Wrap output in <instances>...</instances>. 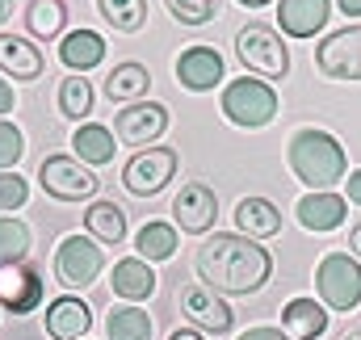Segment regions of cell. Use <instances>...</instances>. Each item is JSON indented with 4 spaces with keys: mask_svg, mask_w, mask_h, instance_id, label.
<instances>
[{
    "mask_svg": "<svg viewBox=\"0 0 361 340\" xmlns=\"http://www.w3.org/2000/svg\"><path fill=\"white\" fill-rule=\"evenodd\" d=\"M193 269L202 277V286H210L214 294H257L273 273V256L265 244L248 240V236H231V231H214L197 256Z\"/></svg>",
    "mask_w": 361,
    "mask_h": 340,
    "instance_id": "obj_1",
    "label": "cell"
},
{
    "mask_svg": "<svg viewBox=\"0 0 361 340\" xmlns=\"http://www.w3.org/2000/svg\"><path fill=\"white\" fill-rule=\"evenodd\" d=\"M286 160L290 172L311 189V193H328L332 185H341L349 176V156L341 147L336 135L319 130V126H302L290 135V147H286Z\"/></svg>",
    "mask_w": 361,
    "mask_h": 340,
    "instance_id": "obj_2",
    "label": "cell"
},
{
    "mask_svg": "<svg viewBox=\"0 0 361 340\" xmlns=\"http://www.w3.org/2000/svg\"><path fill=\"white\" fill-rule=\"evenodd\" d=\"M223 114H227V122H235L244 130H261L277 118V92L269 88V80L240 76L223 88Z\"/></svg>",
    "mask_w": 361,
    "mask_h": 340,
    "instance_id": "obj_3",
    "label": "cell"
},
{
    "mask_svg": "<svg viewBox=\"0 0 361 340\" xmlns=\"http://www.w3.org/2000/svg\"><path fill=\"white\" fill-rule=\"evenodd\" d=\"M315 290L328 311H353L361 303V260L349 253H328L315 265Z\"/></svg>",
    "mask_w": 361,
    "mask_h": 340,
    "instance_id": "obj_4",
    "label": "cell"
},
{
    "mask_svg": "<svg viewBox=\"0 0 361 340\" xmlns=\"http://www.w3.org/2000/svg\"><path fill=\"white\" fill-rule=\"evenodd\" d=\"M235 55L252 76H265V80H281L290 72V51H286L281 34L269 25H244L235 34Z\"/></svg>",
    "mask_w": 361,
    "mask_h": 340,
    "instance_id": "obj_5",
    "label": "cell"
},
{
    "mask_svg": "<svg viewBox=\"0 0 361 340\" xmlns=\"http://www.w3.org/2000/svg\"><path fill=\"white\" fill-rule=\"evenodd\" d=\"M38 185L55 198V202H85L97 193V176L89 164H80L76 156H47L38 164Z\"/></svg>",
    "mask_w": 361,
    "mask_h": 340,
    "instance_id": "obj_6",
    "label": "cell"
},
{
    "mask_svg": "<svg viewBox=\"0 0 361 340\" xmlns=\"http://www.w3.org/2000/svg\"><path fill=\"white\" fill-rule=\"evenodd\" d=\"M177 147H143L126 169H122V185L135 193V198H152L160 193L173 176H177Z\"/></svg>",
    "mask_w": 361,
    "mask_h": 340,
    "instance_id": "obj_7",
    "label": "cell"
},
{
    "mask_svg": "<svg viewBox=\"0 0 361 340\" xmlns=\"http://www.w3.org/2000/svg\"><path fill=\"white\" fill-rule=\"evenodd\" d=\"M105 269V253L101 244H92L89 236H63L55 248V277L63 286H89Z\"/></svg>",
    "mask_w": 361,
    "mask_h": 340,
    "instance_id": "obj_8",
    "label": "cell"
},
{
    "mask_svg": "<svg viewBox=\"0 0 361 340\" xmlns=\"http://www.w3.org/2000/svg\"><path fill=\"white\" fill-rule=\"evenodd\" d=\"M169 130V105L160 101H135L126 109H118L114 118V139L126 147H147Z\"/></svg>",
    "mask_w": 361,
    "mask_h": 340,
    "instance_id": "obj_9",
    "label": "cell"
},
{
    "mask_svg": "<svg viewBox=\"0 0 361 340\" xmlns=\"http://www.w3.org/2000/svg\"><path fill=\"white\" fill-rule=\"evenodd\" d=\"M315 68L328 80H361V25L328 34L315 47Z\"/></svg>",
    "mask_w": 361,
    "mask_h": 340,
    "instance_id": "obj_10",
    "label": "cell"
},
{
    "mask_svg": "<svg viewBox=\"0 0 361 340\" xmlns=\"http://www.w3.org/2000/svg\"><path fill=\"white\" fill-rule=\"evenodd\" d=\"M177 307L202 328V332H214V336H227L231 324H235L231 307H227L210 286H202V281H185V286H177Z\"/></svg>",
    "mask_w": 361,
    "mask_h": 340,
    "instance_id": "obj_11",
    "label": "cell"
},
{
    "mask_svg": "<svg viewBox=\"0 0 361 340\" xmlns=\"http://www.w3.org/2000/svg\"><path fill=\"white\" fill-rule=\"evenodd\" d=\"M214 214H219V198L202 181H189L173 198V223H177L180 231H189V236H206L214 227Z\"/></svg>",
    "mask_w": 361,
    "mask_h": 340,
    "instance_id": "obj_12",
    "label": "cell"
},
{
    "mask_svg": "<svg viewBox=\"0 0 361 340\" xmlns=\"http://www.w3.org/2000/svg\"><path fill=\"white\" fill-rule=\"evenodd\" d=\"M0 303L13 315H30L42 303V273L34 265H13L0 269Z\"/></svg>",
    "mask_w": 361,
    "mask_h": 340,
    "instance_id": "obj_13",
    "label": "cell"
},
{
    "mask_svg": "<svg viewBox=\"0 0 361 340\" xmlns=\"http://www.w3.org/2000/svg\"><path fill=\"white\" fill-rule=\"evenodd\" d=\"M223 76H227V68H223V55L214 51V47H189V51H180L177 59V80L189 92H210V88L223 85Z\"/></svg>",
    "mask_w": 361,
    "mask_h": 340,
    "instance_id": "obj_14",
    "label": "cell"
},
{
    "mask_svg": "<svg viewBox=\"0 0 361 340\" xmlns=\"http://www.w3.org/2000/svg\"><path fill=\"white\" fill-rule=\"evenodd\" d=\"M92 328V307L76 294H59L47 307V336L51 340H85Z\"/></svg>",
    "mask_w": 361,
    "mask_h": 340,
    "instance_id": "obj_15",
    "label": "cell"
},
{
    "mask_svg": "<svg viewBox=\"0 0 361 340\" xmlns=\"http://www.w3.org/2000/svg\"><path fill=\"white\" fill-rule=\"evenodd\" d=\"M332 4L328 0H281L277 4V25L286 38H315L328 25Z\"/></svg>",
    "mask_w": 361,
    "mask_h": 340,
    "instance_id": "obj_16",
    "label": "cell"
},
{
    "mask_svg": "<svg viewBox=\"0 0 361 340\" xmlns=\"http://www.w3.org/2000/svg\"><path fill=\"white\" fill-rule=\"evenodd\" d=\"M294 214H298V223L307 231H336L345 223V214H349V202L341 193H332V189L328 193H302Z\"/></svg>",
    "mask_w": 361,
    "mask_h": 340,
    "instance_id": "obj_17",
    "label": "cell"
},
{
    "mask_svg": "<svg viewBox=\"0 0 361 340\" xmlns=\"http://www.w3.org/2000/svg\"><path fill=\"white\" fill-rule=\"evenodd\" d=\"M0 72L13 80H38L47 72L42 51L21 34H0Z\"/></svg>",
    "mask_w": 361,
    "mask_h": 340,
    "instance_id": "obj_18",
    "label": "cell"
},
{
    "mask_svg": "<svg viewBox=\"0 0 361 340\" xmlns=\"http://www.w3.org/2000/svg\"><path fill=\"white\" fill-rule=\"evenodd\" d=\"M281 332L290 340H319L328 332V307L315 298H290L281 307Z\"/></svg>",
    "mask_w": 361,
    "mask_h": 340,
    "instance_id": "obj_19",
    "label": "cell"
},
{
    "mask_svg": "<svg viewBox=\"0 0 361 340\" xmlns=\"http://www.w3.org/2000/svg\"><path fill=\"white\" fill-rule=\"evenodd\" d=\"M101 59H105V38L97 30H72V34H63V42H59V63L63 68H72L76 76H85Z\"/></svg>",
    "mask_w": 361,
    "mask_h": 340,
    "instance_id": "obj_20",
    "label": "cell"
},
{
    "mask_svg": "<svg viewBox=\"0 0 361 340\" xmlns=\"http://www.w3.org/2000/svg\"><path fill=\"white\" fill-rule=\"evenodd\" d=\"M114 294L126 298V303H139V298H152L156 294V269L143 260V256H126L114 265Z\"/></svg>",
    "mask_w": 361,
    "mask_h": 340,
    "instance_id": "obj_21",
    "label": "cell"
},
{
    "mask_svg": "<svg viewBox=\"0 0 361 340\" xmlns=\"http://www.w3.org/2000/svg\"><path fill=\"white\" fill-rule=\"evenodd\" d=\"M235 227L248 240H273L281 231V210L273 206L269 198H244L235 206Z\"/></svg>",
    "mask_w": 361,
    "mask_h": 340,
    "instance_id": "obj_22",
    "label": "cell"
},
{
    "mask_svg": "<svg viewBox=\"0 0 361 340\" xmlns=\"http://www.w3.org/2000/svg\"><path fill=\"white\" fill-rule=\"evenodd\" d=\"M114 130L109 126H101V122H85V126H76V135H72V152H76V160L80 164H89V169H101V164H109L114 160Z\"/></svg>",
    "mask_w": 361,
    "mask_h": 340,
    "instance_id": "obj_23",
    "label": "cell"
},
{
    "mask_svg": "<svg viewBox=\"0 0 361 340\" xmlns=\"http://www.w3.org/2000/svg\"><path fill=\"white\" fill-rule=\"evenodd\" d=\"M85 231L97 244H122L126 240V210L118 202H92L85 210Z\"/></svg>",
    "mask_w": 361,
    "mask_h": 340,
    "instance_id": "obj_24",
    "label": "cell"
},
{
    "mask_svg": "<svg viewBox=\"0 0 361 340\" xmlns=\"http://www.w3.org/2000/svg\"><path fill=\"white\" fill-rule=\"evenodd\" d=\"M147 88H152V72H147L143 63H114V72L105 76V97H109V101L135 105Z\"/></svg>",
    "mask_w": 361,
    "mask_h": 340,
    "instance_id": "obj_25",
    "label": "cell"
},
{
    "mask_svg": "<svg viewBox=\"0 0 361 340\" xmlns=\"http://www.w3.org/2000/svg\"><path fill=\"white\" fill-rule=\"evenodd\" d=\"M63 25H68V4L63 0H30L25 4V30L34 38H42V42L59 38Z\"/></svg>",
    "mask_w": 361,
    "mask_h": 340,
    "instance_id": "obj_26",
    "label": "cell"
},
{
    "mask_svg": "<svg viewBox=\"0 0 361 340\" xmlns=\"http://www.w3.org/2000/svg\"><path fill=\"white\" fill-rule=\"evenodd\" d=\"M135 248H139V256L152 265V260H173L177 256V227L173 223H143L139 227V236H135Z\"/></svg>",
    "mask_w": 361,
    "mask_h": 340,
    "instance_id": "obj_27",
    "label": "cell"
},
{
    "mask_svg": "<svg viewBox=\"0 0 361 340\" xmlns=\"http://www.w3.org/2000/svg\"><path fill=\"white\" fill-rule=\"evenodd\" d=\"M30 244H34L30 227L21 219H13V214H0V269L21 265L30 256Z\"/></svg>",
    "mask_w": 361,
    "mask_h": 340,
    "instance_id": "obj_28",
    "label": "cell"
},
{
    "mask_svg": "<svg viewBox=\"0 0 361 340\" xmlns=\"http://www.w3.org/2000/svg\"><path fill=\"white\" fill-rule=\"evenodd\" d=\"M109 340H152V315L139 307H114L105 320Z\"/></svg>",
    "mask_w": 361,
    "mask_h": 340,
    "instance_id": "obj_29",
    "label": "cell"
},
{
    "mask_svg": "<svg viewBox=\"0 0 361 340\" xmlns=\"http://www.w3.org/2000/svg\"><path fill=\"white\" fill-rule=\"evenodd\" d=\"M97 8H101V17H105L114 30H122V34H135V30H143V21H147V0H97Z\"/></svg>",
    "mask_w": 361,
    "mask_h": 340,
    "instance_id": "obj_30",
    "label": "cell"
},
{
    "mask_svg": "<svg viewBox=\"0 0 361 340\" xmlns=\"http://www.w3.org/2000/svg\"><path fill=\"white\" fill-rule=\"evenodd\" d=\"M59 114H68V118H89L92 114V85L85 76H63V85H59Z\"/></svg>",
    "mask_w": 361,
    "mask_h": 340,
    "instance_id": "obj_31",
    "label": "cell"
},
{
    "mask_svg": "<svg viewBox=\"0 0 361 340\" xmlns=\"http://www.w3.org/2000/svg\"><path fill=\"white\" fill-rule=\"evenodd\" d=\"M164 4L180 25H206L219 13V0H164Z\"/></svg>",
    "mask_w": 361,
    "mask_h": 340,
    "instance_id": "obj_32",
    "label": "cell"
},
{
    "mask_svg": "<svg viewBox=\"0 0 361 340\" xmlns=\"http://www.w3.org/2000/svg\"><path fill=\"white\" fill-rule=\"evenodd\" d=\"M25 156V139H21V130L13 126V122H4L0 118V172L17 169V160Z\"/></svg>",
    "mask_w": 361,
    "mask_h": 340,
    "instance_id": "obj_33",
    "label": "cell"
},
{
    "mask_svg": "<svg viewBox=\"0 0 361 340\" xmlns=\"http://www.w3.org/2000/svg\"><path fill=\"white\" fill-rule=\"evenodd\" d=\"M25 198H30L25 176H17V172H0V210H21Z\"/></svg>",
    "mask_w": 361,
    "mask_h": 340,
    "instance_id": "obj_34",
    "label": "cell"
},
{
    "mask_svg": "<svg viewBox=\"0 0 361 340\" xmlns=\"http://www.w3.org/2000/svg\"><path fill=\"white\" fill-rule=\"evenodd\" d=\"M235 340H290L281 328H248V332H240Z\"/></svg>",
    "mask_w": 361,
    "mask_h": 340,
    "instance_id": "obj_35",
    "label": "cell"
},
{
    "mask_svg": "<svg viewBox=\"0 0 361 340\" xmlns=\"http://www.w3.org/2000/svg\"><path fill=\"white\" fill-rule=\"evenodd\" d=\"M13 109H17V97H13V85H8V80L0 76V118H4V114H13Z\"/></svg>",
    "mask_w": 361,
    "mask_h": 340,
    "instance_id": "obj_36",
    "label": "cell"
},
{
    "mask_svg": "<svg viewBox=\"0 0 361 340\" xmlns=\"http://www.w3.org/2000/svg\"><path fill=\"white\" fill-rule=\"evenodd\" d=\"M345 185H349V202H353V206H361V169L349 172V176H345Z\"/></svg>",
    "mask_w": 361,
    "mask_h": 340,
    "instance_id": "obj_37",
    "label": "cell"
},
{
    "mask_svg": "<svg viewBox=\"0 0 361 340\" xmlns=\"http://www.w3.org/2000/svg\"><path fill=\"white\" fill-rule=\"evenodd\" d=\"M349 256L361 260V223H353V231H349Z\"/></svg>",
    "mask_w": 361,
    "mask_h": 340,
    "instance_id": "obj_38",
    "label": "cell"
},
{
    "mask_svg": "<svg viewBox=\"0 0 361 340\" xmlns=\"http://www.w3.org/2000/svg\"><path fill=\"white\" fill-rule=\"evenodd\" d=\"M341 13L345 17H361V0H341Z\"/></svg>",
    "mask_w": 361,
    "mask_h": 340,
    "instance_id": "obj_39",
    "label": "cell"
},
{
    "mask_svg": "<svg viewBox=\"0 0 361 340\" xmlns=\"http://www.w3.org/2000/svg\"><path fill=\"white\" fill-rule=\"evenodd\" d=\"M169 340H202V332H193V328H177Z\"/></svg>",
    "mask_w": 361,
    "mask_h": 340,
    "instance_id": "obj_40",
    "label": "cell"
},
{
    "mask_svg": "<svg viewBox=\"0 0 361 340\" xmlns=\"http://www.w3.org/2000/svg\"><path fill=\"white\" fill-rule=\"evenodd\" d=\"M8 17H13V0H0V25H4Z\"/></svg>",
    "mask_w": 361,
    "mask_h": 340,
    "instance_id": "obj_41",
    "label": "cell"
},
{
    "mask_svg": "<svg viewBox=\"0 0 361 340\" xmlns=\"http://www.w3.org/2000/svg\"><path fill=\"white\" fill-rule=\"evenodd\" d=\"M240 4H248V8H265V4H273V0H240Z\"/></svg>",
    "mask_w": 361,
    "mask_h": 340,
    "instance_id": "obj_42",
    "label": "cell"
}]
</instances>
